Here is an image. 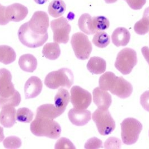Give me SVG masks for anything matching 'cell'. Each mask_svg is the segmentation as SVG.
Instances as JSON below:
<instances>
[{
	"mask_svg": "<svg viewBox=\"0 0 149 149\" xmlns=\"http://www.w3.org/2000/svg\"><path fill=\"white\" fill-rule=\"evenodd\" d=\"M137 63V56L135 51L131 48H124L117 55L115 67L123 74H129Z\"/></svg>",
	"mask_w": 149,
	"mask_h": 149,
	"instance_id": "cell-6",
	"label": "cell"
},
{
	"mask_svg": "<svg viewBox=\"0 0 149 149\" xmlns=\"http://www.w3.org/2000/svg\"><path fill=\"white\" fill-rule=\"evenodd\" d=\"M142 55L148 61L149 65V48L147 47H144L141 49Z\"/></svg>",
	"mask_w": 149,
	"mask_h": 149,
	"instance_id": "cell-39",
	"label": "cell"
},
{
	"mask_svg": "<svg viewBox=\"0 0 149 149\" xmlns=\"http://www.w3.org/2000/svg\"><path fill=\"white\" fill-rule=\"evenodd\" d=\"M70 101V94L64 88H61L54 97L55 106L59 109L65 112Z\"/></svg>",
	"mask_w": 149,
	"mask_h": 149,
	"instance_id": "cell-22",
	"label": "cell"
},
{
	"mask_svg": "<svg viewBox=\"0 0 149 149\" xmlns=\"http://www.w3.org/2000/svg\"><path fill=\"white\" fill-rule=\"evenodd\" d=\"M103 147V142L96 137H93L85 143V148L86 149H96Z\"/></svg>",
	"mask_w": 149,
	"mask_h": 149,
	"instance_id": "cell-35",
	"label": "cell"
},
{
	"mask_svg": "<svg viewBox=\"0 0 149 149\" xmlns=\"http://www.w3.org/2000/svg\"><path fill=\"white\" fill-rule=\"evenodd\" d=\"M27 24L30 29L35 33L39 35L47 34L49 25L48 15L44 11H36Z\"/></svg>",
	"mask_w": 149,
	"mask_h": 149,
	"instance_id": "cell-11",
	"label": "cell"
},
{
	"mask_svg": "<svg viewBox=\"0 0 149 149\" xmlns=\"http://www.w3.org/2000/svg\"><path fill=\"white\" fill-rule=\"evenodd\" d=\"M42 53L48 59L56 60L61 54V49L57 42H50L44 46Z\"/></svg>",
	"mask_w": 149,
	"mask_h": 149,
	"instance_id": "cell-23",
	"label": "cell"
},
{
	"mask_svg": "<svg viewBox=\"0 0 149 149\" xmlns=\"http://www.w3.org/2000/svg\"><path fill=\"white\" fill-rule=\"evenodd\" d=\"M92 118L102 135H108L115 129V121L108 109H97L93 113Z\"/></svg>",
	"mask_w": 149,
	"mask_h": 149,
	"instance_id": "cell-7",
	"label": "cell"
},
{
	"mask_svg": "<svg viewBox=\"0 0 149 149\" xmlns=\"http://www.w3.org/2000/svg\"><path fill=\"white\" fill-rule=\"evenodd\" d=\"M75 146L72 142L67 138L62 137L60 139L55 145V149H75Z\"/></svg>",
	"mask_w": 149,
	"mask_h": 149,
	"instance_id": "cell-33",
	"label": "cell"
},
{
	"mask_svg": "<svg viewBox=\"0 0 149 149\" xmlns=\"http://www.w3.org/2000/svg\"><path fill=\"white\" fill-rule=\"evenodd\" d=\"M73 83L74 75L68 68H62L49 73L44 80V84L48 88L53 89L60 87L70 88Z\"/></svg>",
	"mask_w": 149,
	"mask_h": 149,
	"instance_id": "cell-3",
	"label": "cell"
},
{
	"mask_svg": "<svg viewBox=\"0 0 149 149\" xmlns=\"http://www.w3.org/2000/svg\"><path fill=\"white\" fill-rule=\"evenodd\" d=\"M43 84L37 77L33 76L28 79L25 84L24 91L27 99L33 98L37 97L41 92Z\"/></svg>",
	"mask_w": 149,
	"mask_h": 149,
	"instance_id": "cell-16",
	"label": "cell"
},
{
	"mask_svg": "<svg viewBox=\"0 0 149 149\" xmlns=\"http://www.w3.org/2000/svg\"><path fill=\"white\" fill-rule=\"evenodd\" d=\"M66 8L63 0H53L48 6V13L55 18L58 17L65 13Z\"/></svg>",
	"mask_w": 149,
	"mask_h": 149,
	"instance_id": "cell-25",
	"label": "cell"
},
{
	"mask_svg": "<svg viewBox=\"0 0 149 149\" xmlns=\"http://www.w3.org/2000/svg\"><path fill=\"white\" fill-rule=\"evenodd\" d=\"M106 61L102 58L94 56L90 59L87 64V68L93 74H100L106 70Z\"/></svg>",
	"mask_w": 149,
	"mask_h": 149,
	"instance_id": "cell-20",
	"label": "cell"
},
{
	"mask_svg": "<svg viewBox=\"0 0 149 149\" xmlns=\"http://www.w3.org/2000/svg\"><path fill=\"white\" fill-rule=\"evenodd\" d=\"M30 130L34 135L52 139H58L61 133V126L56 121L52 119L37 117L30 125Z\"/></svg>",
	"mask_w": 149,
	"mask_h": 149,
	"instance_id": "cell-2",
	"label": "cell"
},
{
	"mask_svg": "<svg viewBox=\"0 0 149 149\" xmlns=\"http://www.w3.org/2000/svg\"><path fill=\"white\" fill-rule=\"evenodd\" d=\"M48 0H34V1L39 5H43L44 3H45Z\"/></svg>",
	"mask_w": 149,
	"mask_h": 149,
	"instance_id": "cell-42",
	"label": "cell"
},
{
	"mask_svg": "<svg viewBox=\"0 0 149 149\" xmlns=\"http://www.w3.org/2000/svg\"><path fill=\"white\" fill-rule=\"evenodd\" d=\"M93 95L94 102L98 109H108L110 106L112 97L107 91L97 87L94 89Z\"/></svg>",
	"mask_w": 149,
	"mask_h": 149,
	"instance_id": "cell-15",
	"label": "cell"
},
{
	"mask_svg": "<svg viewBox=\"0 0 149 149\" xmlns=\"http://www.w3.org/2000/svg\"><path fill=\"white\" fill-rule=\"evenodd\" d=\"M131 39V34L129 30L124 27H118L112 35V40L116 47H124L129 44Z\"/></svg>",
	"mask_w": 149,
	"mask_h": 149,
	"instance_id": "cell-19",
	"label": "cell"
},
{
	"mask_svg": "<svg viewBox=\"0 0 149 149\" xmlns=\"http://www.w3.org/2000/svg\"><path fill=\"white\" fill-rule=\"evenodd\" d=\"M34 114L27 108H20L16 112V120L19 122L29 123L33 118Z\"/></svg>",
	"mask_w": 149,
	"mask_h": 149,
	"instance_id": "cell-30",
	"label": "cell"
},
{
	"mask_svg": "<svg viewBox=\"0 0 149 149\" xmlns=\"http://www.w3.org/2000/svg\"><path fill=\"white\" fill-rule=\"evenodd\" d=\"M3 145L6 149H18L21 145V141L18 137L10 136L4 140Z\"/></svg>",
	"mask_w": 149,
	"mask_h": 149,
	"instance_id": "cell-31",
	"label": "cell"
},
{
	"mask_svg": "<svg viewBox=\"0 0 149 149\" xmlns=\"http://www.w3.org/2000/svg\"><path fill=\"white\" fill-rule=\"evenodd\" d=\"M91 95L79 86H74L71 89V102L74 109H85L91 103Z\"/></svg>",
	"mask_w": 149,
	"mask_h": 149,
	"instance_id": "cell-10",
	"label": "cell"
},
{
	"mask_svg": "<svg viewBox=\"0 0 149 149\" xmlns=\"http://www.w3.org/2000/svg\"><path fill=\"white\" fill-rule=\"evenodd\" d=\"M63 112L53 104H46L41 105L37 109L36 117L53 120Z\"/></svg>",
	"mask_w": 149,
	"mask_h": 149,
	"instance_id": "cell-18",
	"label": "cell"
},
{
	"mask_svg": "<svg viewBox=\"0 0 149 149\" xmlns=\"http://www.w3.org/2000/svg\"><path fill=\"white\" fill-rule=\"evenodd\" d=\"M5 10L6 7L3 6L0 4V25H5L9 22L6 17Z\"/></svg>",
	"mask_w": 149,
	"mask_h": 149,
	"instance_id": "cell-38",
	"label": "cell"
},
{
	"mask_svg": "<svg viewBox=\"0 0 149 149\" xmlns=\"http://www.w3.org/2000/svg\"><path fill=\"white\" fill-rule=\"evenodd\" d=\"M71 44L74 54L78 59L80 60L88 59L93 47L86 35L80 32L75 33L71 38Z\"/></svg>",
	"mask_w": 149,
	"mask_h": 149,
	"instance_id": "cell-8",
	"label": "cell"
},
{
	"mask_svg": "<svg viewBox=\"0 0 149 149\" xmlns=\"http://www.w3.org/2000/svg\"><path fill=\"white\" fill-rule=\"evenodd\" d=\"M134 30L138 35H143L147 34L149 31V24L142 17L135 24Z\"/></svg>",
	"mask_w": 149,
	"mask_h": 149,
	"instance_id": "cell-32",
	"label": "cell"
},
{
	"mask_svg": "<svg viewBox=\"0 0 149 149\" xmlns=\"http://www.w3.org/2000/svg\"><path fill=\"white\" fill-rule=\"evenodd\" d=\"M51 27L53 32V40L58 44H67L71 27L67 20L61 17L52 21Z\"/></svg>",
	"mask_w": 149,
	"mask_h": 149,
	"instance_id": "cell-9",
	"label": "cell"
},
{
	"mask_svg": "<svg viewBox=\"0 0 149 149\" xmlns=\"http://www.w3.org/2000/svg\"><path fill=\"white\" fill-rule=\"evenodd\" d=\"M110 37L108 34L101 31L95 33L93 39V42L96 47L104 48L107 47L110 43Z\"/></svg>",
	"mask_w": 149,
	"mask_h": 149,
	"instance_id": "cell-28",
	"label": "cell"
},
{
	"mask_svg": "<svg viewBox=\"0 0 149 149\" xmlns=\"http://www.w3.org/2000/svg\"><path fill=\"white\" fill-rule=\"evenodd\" d=\"M100 88L109 91L112 94L121 98H126L132 94L133 87L131 84L121 77H118L113 73L107 72L99 78Z\"/></svg>",
	"mask_w": 149,
	"mask_h": 149,
	"instance_id": "cell-1",
	"label": "cell"
},
{
	"mask_svg": "<svg viewBox=\"0 0 149 149\" xmlns=\"http://www.w3.org/2000/svg\"><path fill=\"white\" fill-rule=\"evenodd\" d=\"M16 54L14 49L7 45H0V62L4 64H9L14 62Z\"/></svg>",
	"mask_w": 149,
	"mask_h": 149,
	"instance_id": "cell-26",
	"label": "cell"
},
{
	"mask_svg": "<svg viewBox=\"0 0 149 149\" xmlns=\"http://www.w3.org/2000/svg\"><path fill=\"white\" fill-rule=\"evenodd\" d=\"M93 26L96 33L98 31H104L109 27V21L108 19L103 16H95L92 17Z\"/></svg>",
	"mask_w": 149,
	"mask_h": 149,
	"instance_id": "cell-29",
	"label": "cell"
},
{
	"mask_svg": "<svg viewBox=\"0 0 149 149\" xmlns=\"http://www.w3.org/2000/svg\"><path fill=\"white\" fill-rule=\"evenodd\" d=\"M12 75L6 69H0V97L7 98L16 91L11 81Z\"/></svg>",
	"mask_w": 149,
	"mask_h": 149,
	"instance_id": "cell-12",
	"label": "cell"
},
{
	"mask_svg": "<svg viewBox=\"0 0 149 149\" xmlns=\"http://www.w3.org/2000/svg\"><path fill=\"white\" fill-rule=\"evenodd\" d=\"M16 109L13 106H5L0 112V123L5 127L10 128L16 122Z\"/></svg>",
	"mask_w": 149,
	"mask_h": 149,
	"instance_id": "cell-17",
	"label": "cell"
},
{
	"mask_svg": "<svg viewBox=\"0 0 149 149\" xmlns=\"http://www.w3.org/2000/svg\"><path fill=\"white\" fill-rule=\"evenodd\" d=\"M28 9L20 3H15L6 7L5 15L8 21L19 22L23 20L27 15Z\"/></svg>",
	"mask_w": 149,
	"mask_h": 149,
	"instance_id": "cell-13",
	"label": "cell"
},
{
	"mask_svg": "<svg viewBox=\"0 0 149 149\" xmlns=\"http://www.w3.org/2000/svg\"><path fill=\"white\" fill-rule=\"evenodd\" d=\"M140 103L142 107L149 112V91L145 92L141 95Z\"/></svg>",
	"mask_w": 149,
	"mask_h": 149,
	"instance_id": "cell-37",
	"label": "cell"
},
{
	"mask_svg": "<svg viewBox=\"0 0 149 149\" xmlns=\"http://www.w3.org/2000/svg\"><path fill=\"white\" fill-rule=\"evenodd\" d=\"M21 102V96L19 92L16 90L14 94L7 98L0 97V109L5 106L17 107Z\"/></svg>",
	"mask_w": 149,
	"mask_h": 149,
	"instance_id": "cell-27",
	"label": "cell"
},
{
	"mask_svg": "<svg viewBox=\"0 0 149 149\" xmlns=\"http://www.w3.org/2000/svg\"><path fill=\"white\" fill-rule=\"evenodd\" d=\"M19 64L22 70L32 73L37 68V60L33 55L24 54L20 57Z\"/></svg>",
	"mask_w": 149,
	"mask_h": 149,
	"instance_id": "cell-21",
	"label": "cell"
},
{
	"mask_svg": "<svg viewBox=\"0 0 149 149\" xmlns=\"http://www.w3.org/2000/svg\"><path fill=\"white\" fill-rule=\"evenodd\" d=\"M142 17L149 24V7L145 10Z\"/></svg>",
	"mask_w": 149,
	"mask_h": 149,
	"instance_id": "cell-40",
	"label": "cell"
},
{
	"mask_svg": "<svg viewBox=\"0 0 149 149\" xmlns=\"http://www.w3.org/2000/svg\"><path fill=\"white\" fill-rule=\"evenodd\" d=\"M18 37L24 45L31 48H36L42 46L47 41L48 34L39 35L35 33L30 29L27 22L19 28Z\"/></svg>",
	"mask_w": 149,
	"mask_h": 149,
	"instance_id": "cell-5",
	"label": "cell"
},
{
	"mask_svg": "<svg viewBox=\"0 0 149 149\" xmlns=\"http://www.w3.org/2000/svg\"><path fill=\"white\" fill-rule=\"evenodd\" d=\"M78 25L82 31L88 35H93L96 33L92 22V17L88 14L82 15L79 19Z\"/></svg>",
	"mask_w": 149,
	"mask_h": 149,
	"instance_id": "cell-24",
	"label": "cell"
},
{
	"mask_svg": "<svg viewBox=\"0 0 149 149\" xmlns=\"http://www.w3.org/2000/svg\"><path fill=\"white\" fill-rule=\"evenodd\" d=\"M4 130L2 127L0 126V142H2L4 140Z\"/></svg>",
	"mask_w": 149,
	"mask_h": 149,
	"instance_id": "cell-41",
	"label": "cell"
},
{
	"mask_svg": "<svg viewBox=\"0 0 149 149\" xmlns=\"http://www.w3.org/2000/svg\"><path fill=\"white\" fill-rule=\"evenodd\" d=\"M71 122L76 126H82L88 123L91 120V112L86 109H71L68 113Z\"/></svg>",
	"mask_w": 149,
	"mask_h": 149,
	"instance_id": "cell-14",
	"label": "cell"
},
{
	"mask_svg": "<svg viewBox=\"0 0 149 149\" xmlns=\"http://www.w3.org/2000/svg\"><path fill=\"white\" fill-rule=\"evenodd\" d=\"M122 141L126 145H132L138 140L142 129L141 122L133 118L124 119L121 123Z\"/></svg>",
	"mask_w": 149,
	"mask_h": 149,
	"instance_id": "cell-4",
	"label": "cell"
},
{
	"mask_svg": "<svg viewBox=\"0 0 149 149\" xmlns=\"http://www.w3.org/2000/svg\"><path fill=\"white\" fill-rule=\"evenodd\" d=\"M121 147V141L119 139L116 137H109L104 143L105 149H120Z\"/></svg>",
	"mask_w": 149,
	"mask_h": 149,
	"instance_id": "cell-34",
	"label": "cell"
},
{
	"mask_svg": "<svg viewBox=\"0 0 149 149\" xmlns=\"http://www.w3.org/2000/svg\"><path fill=\"white\" fill-rule=\"evenodd\" d=\"M118 0H105V2L107 3H113L117 2Z\"/></svg>",
	"mask_w": 149,
	"mask_h": 149,
	"instance_id": "cell-43",
	"label": "cell"
},
{
	"mask_svg": "<svg viewBox=\"0 0 149 149\" xmlns=\"http://www.w3.org/2000/svg\"><path fill=\"white\" fill-rule=\"evenodd\" d=\"M132 9L138 10L142 8L146 2V0H125Z\"/></svg>",
	"mask_w": 149,
	"mask_h": 149,
	"instance_id": "cell-36",
	"label": "cell"
}]
</instances>
